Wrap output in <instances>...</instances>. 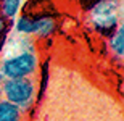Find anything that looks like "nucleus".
<instances>
[{
    "instance_id": "nucleus-3",
    "label": "nucleus",
    "mask_w": 124,
    "mask_h": 121,
    "mask_svg": "<svg viewBox=\"0 0 124 121\" xmlns=\"http://www.w3.org/2000/svg\"><path fill=\"white\" fill-rule=\"evenodd\" d=\"M39 71L37 52H15L7 53L0 61V74L5 79L34 78Z\"/></svg>"
},
{
    "instance_id": "nucleus-2",
    "label": "nucleus",
    "mask_w": 124,
    "mask_h": 121,
    "mask_svg": "<svg viewBox=\"0 0 124 121\" xmlns=\"http://www.w3.org/2000/svg\"><path fill=\"white\" fill-rule=\"evenodd\" d=\"M0 95L3 100L13 103L23 113L29 112L37 97V82L34 78L5 79L0 86Z\"/></svg>"
},
{
    "instance_id": "nucleus-7",
    "label": "nucleus",
    "mask_w": 124,
    "mask_h": 121,
    "mask_svg": "<svg viewBox=\"0 0 124 121\" xmlns=\"http://www.w3.org/2000/svg\"><path fill=\"white\" fill-rule=\"evenodd\" d=\"M108 47H110L111 53L115 56H118V58L124 56V28H123V24L118 26L108 36Z\"/></svg>"
},
{
    "instance_id": "nucleus-10",
    "label": "nucleus",
    "mask_w": 124,
    "mask_h": 121,
    "mask_svg": "<svg viewBox=\"0 0 124 121\" xmlns=\"http://www.w3.org/2000/svg\"><path fill=\"white\" fill-rule=\"evenodd\" d=\"M98 2H101V0H79V7H81L84 11H89V10L93 8Z\"/></svg>"
},
{
    "instance_id": "nucleus-4",
    "label": "nucleus",
    "mask_w": 124,
    "mask_h": 121,
    "mask_svg": "<svg viewBox=\"0 0 124 121\" xmlns=\"http://www.w3.org/2000/svg\"><path fill=\"white\" fill-rule=\"evenodd\" d=\"M36 16V29L34 37L48 39L58 31V18L56 15H34Z\"/></svg>"
},
{
    "instance_id": "nucleus-8",
    "label": "nucleus",
    "mask_w": 124,
    "mask_h": 121,
    "mask_svg": "<svg viewBox=\"0 0 124 121\" xmlns=\"http://www.w3.org/2000/svg\"><path fill=\"white\" fill-rule=\"evenodd\" d=\"M0 121H24V113L16 105L0 98Z\"/></svg>"
},
{
    "instance_id": "nucleus-5",
    "label": "nucleus",
    "mask_w": 124,
    "mask_h": 121,
    "mask_svg": "<svg viewBox=\"0 0 124 121\" xmlns=\"http://www.w3.org/2000/svg\"><path fill=\"white\" fill-rule=\"evenodd\" d=\"M11 29L15 34L24 36V37H34V29H36V16L31 13H23L18 18L11 21Z\"/></svg>"
},
{
    "instance_id": "nucleus-9",
    "label": "nucleus",
    "mask_w": 124,
    "mask_h": 121,
    "mask_svg": "<svg viewBox=\"0 0 124 121\" xmlns=\"http://www.w3.org/2000/svg\"><path fill=\"white\" fill-rule=\"evenodd\" d=\"M10 31H11V23L0 15V40H5V39L8 37Z\"/></svg>"
},
{
    "instance_id": "nucleus-6",
    "label": "nucleus",
    "mask_w": 124,
    "mask_h": 121,
    "mask_svg": "<svg viewBox=\"0 0 124 121\" xmlns=\"http://www.w3.org/2000/svg\"><path fill=\"white\" fill-rule=\"evenodd\" d=\"M24 10V0H0V15L10 23L15 21Z\"/></svg>"
},
{
    "instance_id": "nucleus-1",
    "label": "nucleus",
    "mask_w": 124,
    "mask_h": 121,
    "mask_svg": "<svg viewBox=\"0 0 124 121\" xmlns=\"http://www.w3.org/2000/svg\"><path fill=\"white\" fill-rule=\"evenodd\" d=\"M87 13L93 31L108 37L118 26L123 24V0H101Z\"/></svg>"
}]
</instances>
